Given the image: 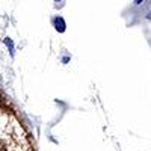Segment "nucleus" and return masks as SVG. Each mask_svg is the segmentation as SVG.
I'll list each match as a JSON object with an SVG mask.
<instances>
[{"label":"nucleus","instance_id":"nucleus-2","mask_svg":"<svg viewBox=\"0 0 151 151\" xmlns=\"http://www.w3.org/2000/svg\"><path fill=\"white\" fill-rule=\"evenodd\" d=\"M134 2H136V3H137V5H139V3H141V2H142V0H134Z\"/></svg>","mask_w":151,"mask_h":151},{"label":"nucleus","instance_id":"nucleus-1","mask_svg":"<svg viewBox=\"0 0 151 151\" xmlns=\"http://www.w3.org/2000/svg\"><path fill=\"white\" fill-rule=\"evenodd\" d=\"M55 26H56V29L59 30V32H64L65 30V21H64V18L62 17H58V18H55Z\"/></svg>","mask_w":151,"mask_h":151}]
</instances>
